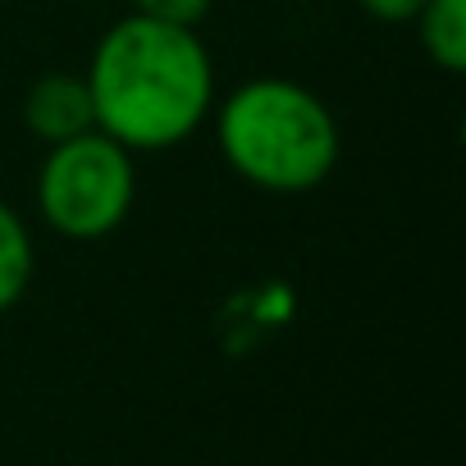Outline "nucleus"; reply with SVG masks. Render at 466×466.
<instances>
[{
    "label": "nucleus",
    "mask_w": 466,
    "mask_h": 466,
    "mask_svg": "<svg viewBox=\"0 0 466 466\" xmlns=\"http://www.w3.org/2000/svg\"><path fill=\"white\" fill-rule=\"evenodd\" d=\"M137 197L133 151L101 128L46 147L37 169V210L51 233L69 243H96L128 219Z\"/></svg>",
    "instance_id": "7ed1b4c3"
},
{
    "label": "nucleus",
    "mask_w": 466,
    "mask_h": 466,
    "mask_svg": "<svg viewBox=\"0 0 466 466\" xmlns=\"http://www.w3.org/2000/svg\"><path fill=\"white\" fill-rule=\"evenodd\" d=\"M357 5H361L370 19H380V24H411L425 0H357Z\"/></svg>",
    "instance_id": "6e6552de"
},
{
    "label": "nucleus",
    "mask_w": 466,
    "mask_h": 466,
    "mask_svg": "<svg viewBox=\"0 0 466 466\" xmlns=\"http://www.w3.org/2000/svg\"><path fill=\"white\" fill-rule=\"evenodd\" d=\"M215 142L224 165L257 192H316L339 165V119L311 87L293 78H252L215 106Z\"/></svg>",
    "instance_id": "f03ea898"
},
{
    "label": "nucleus",
    "mask_w": 466,
    "mask_h": 466,
    "mask_svg": "<svg viewBox=\"0 0 466 466\" xmlns=\"http://www.w3.org/2000/svg\"><path fill=\"white\" fill-rule=\"evenodd\" d=\"M411 24L430 65L457 78L466 69V0H425Z\"/></svg>",
    "instance_id": "39448f33"
},
{
    "label": "nucleus",
    "mask_w": 466,
    "mask_h": 466,
    "mask_svg": "<svg viewBox=\"0 0 466 466\" xmlns=\"http://www.w3.org/2000/svg\"><path fill=\"white\" fill-rule=\"evenodd\" d=\"M24 128L42 147H56V142L92 133L96 115H92L87 78L83 74H42L28 87V96H24Z\"/></svg>",
    "instance_id": "20e7f679"
},
{
    "label": "nucleus",
    "mask_w": 466,
    "mask_h": 466,
    "mask_svg": "<svg viewBox=\"0 0 466 466\" xmlns=\"http://www.w3.org/2000/svg\"><path fill=\"white\" fill-rule=\"evenodd\" d=\"M33 270H37V248H33V233L24 224V215L0 201V316L15 311L28 289H33Z\"/></svg>",
    "instance_id": "423d86ee"
},
{
    "label": "nucleus",
    "mask_w": 466,
    "mask_h": 466,
    "mask_svg": "<svg viewBox=\"0 0 466 466\" xmlns=\"http://www.w3.org/2000/svg\"><path fill=\"white\" fill-rule=\"evenodd\" d=\"M210 5L215 0H128V15H142V19H156V24H174V28H201Z\"/></svg>",
    "instance_id": "0eeeda50"
},
{
    "label": "nucleus",
    "mask_w": 466,
    "mask_h": 466,
    "mask_svg": "<svg viewBox=\"0 0 466 466\" xmlns=\"http://www.w3.org/2000/svg\"><path fill=\"white\" fill-rule=\"evenodd\" d=\"M92 115L133 156L183 147L215 110V60L197 28L124 15L87 60Z\"/></svg>",
    "instance_id": "f257e3e1"
}]
</instances>
